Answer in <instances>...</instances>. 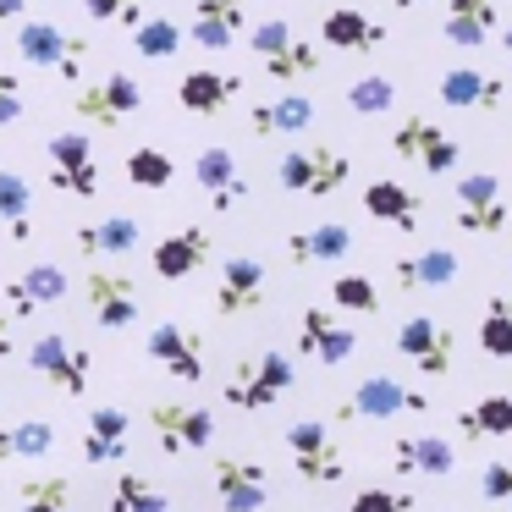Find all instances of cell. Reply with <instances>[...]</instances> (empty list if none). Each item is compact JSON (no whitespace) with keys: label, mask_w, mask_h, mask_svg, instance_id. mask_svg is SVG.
<instances>
[{"label":"cell","mask_w":512,"mask_h":512,"mask_svg":"<svg viewBox=\"0 0 512 512\" xmlns=\"http://www.w3.org/2000/svg\"><path fill=\"white\" fill-rule=\"evenodd\" d=\"M276 182L292 199H331V193H342L353 182V155L325 144V138H309V144H292L276 160Z\"/></svg>","instance_id":"6da1fadb"},{"label":"cell","mask_w":512,"mask_h":512,"mask_svg":"<svg viewBox=\"0 0 512 512\" xmlns=\"http://www.w3.org/2000/svg\"><path fill=\"white\" fill-rule=\"evenodd\" d=\"M292 380H298L292 358L276 353V347H265V353H248L232 364V375H226V386H221V402L237 413H265V408H276V397L292 391Z\"/></svg>","instance_id":"7a4b0ae2"},{"label":"cell","mask_w":512,"mask_h":512,"mask_svg":"<svg viewBox=\"0 0 512 512\" xmlns=\"http://www.w3.org/2000/svg\"><path fill=\"white\" fill-rule=\"evenodd\" d=\"M12 50L28 61V67L56 72L61 83H83V67H89V45H83L78 34H67L61 23H50V17H28V23L17 28Z\"/></svg>","instance_id":"3957f363"},{"label":"cell","mask_w":512,"mask_h":512,"mask_svg":"<svg viewBox=\"0 0 512 512\" xmlns=\"http://www.w3.org/2000/svg\"><path fill=\"white\" fill-rule=\"evenodd\" d=\"M435 397L419 386H402L391 375H364L342 402H336V419L358 424V419H402V413H430Z\"/></svg>","instance_id":"277c9868"},{"label":"cell","mask_w":512,"mask_h":512,"mask_svg":"<svg viewBox=\"0 0 512 512\" xmlns=\"http://www.w3.org/2000/svg\"><path fill=\"white\" fill-rule=\"evenodd\" d=\"M28 369H34L50 391H61V397H83L89 380H94V353H89V347H78L72 336L45 331V336L28 342Z\"/></svg>","instance_id":"5b68a950"},{"label":"cell","mask_w":512,"mask_h":512,"mask_svg":"<svg viewBox=\"0 0 512 512\" xmlns=\"http://www.w3.org/2000/svg\"><path fill=\"white\" fill-rule=\"evenodd\" d=\"M391 155L419 166L424 177H452L457 160H463V144H457L441 122H430V116H408V122H397V133H391Z\"/></svg>","instance_id":"8992f818"},{"label":"cell","mask_w":512,"mask_h":512,"mask_svg":"<svg viewBox=\"0 0 512 512\" xmlns=\"http://www.w3.org/2000/svg\"><path fill=\"white\" fill-rule=\"evenodd\" d=\"M452 215H457V232H468V237H496V232L512 226L507 193H501V182L490 177V171H468V177H457Z\"/></svg>","instance_id":"52a82bcc"},{"label":"cell","mask_w":512,"mask_h":512,"mask_svg":"<svg viewBox=\"0 0 512 512\" xmlns=\"http://www.w3.org/2000/svg\"><path fill=\"white\" fill-rule=\"evenodd\" d=\"M287 452H292V468H298L303 485H336V479H347V452L336 446V435L320 419H292Z\"/></svg>","instance_id":"ba28073f"},{"label":"cell","mask_w":512,"mask_h":512,"mask_svg":"<svg viewBox=\"0 0 512 512\" xmlns=\"http://www.w3.org/2000/svg\"><path fill=\"white\" fill-rule=\"evenodd\" d=\"M397 353L408 358L424 380H446L457 364V336H452V325H441L435 314H408V320L397 325Z\"/></svg>","instance_id":"9c48e42d"},{"label":"cell","mask_w":512,"mask_h":512,"mask_svg":"<svg viewBox=\"0 0 512 512\" xmlns=\"http://www.w3.org/2000/svg\"><path fill=\"white\" fill-rule=\"evenodd\" d=\"M45 155H50V188L56 193H67V199H100L105 171L94 160L89 133H56L45 144Z\"/></svg>","instance_id":"30bf717a"},{"label":"cell","mask_w":512,"mask_h":512,"mask_svg":"<svg viewBox=\"0 0 512 512\" xmlns=\"http://www.w3.org/2000/svg\"><path fill=\"white\" fill-rule=\"evenodd\" d=\"M72 111H78L83 122L122 127V122H133V116L144 111V83H138L133 72H105L100 83H78Z\"/></svg>","instance_id":"8fae6325"},{"label":"cell","mask_w":512,"mask_h":512,"mask_svg":"<svg viewBox=\"0 0 512 512\" xmlns=\"http://www.w3.org/2000/svg\"><path fill=\"white\" fill-rule=\"evenodd\" d=\"M83 303H89L100 331H127V325H138V309H144L138 281L127 270H100V265L83 276Z\"/></svg>","instance_id":"7c38bea8"},{"label":"cell","mask_w":512,"mask_h":512,"mask_svg":"<svg viewBox=\"0 0 512 512\" xmlns=\"http://www.w3.org/2000/svg\"><path fill=\"white\" fill-rule=\"evenodd\" d=\"M210 479L226 512H265L270 496H276V479L259 457H215Z\"/></svg>","instance_id":"4fadbf2b"},{"label":"cell","mask_w":512,"mask_h":512,"mask_svg":"<svg viewBox=\"0 0 512 512\" xmlns=\"http://www.w3.org/2000/svg\"><path fill=\"white\" fill-rule=\"evenodd\" d=\"M270 298V270L265 259L254 254H232L221 265V281H215V314L221 320H243V314H259Z\"/></svg>","instance_id":"5bb4252c"},{"label":"cell","mask_w":512,"mask_h":512,"mask_svg":"<svg viewBox=\"0 0 512 512\" xmlns=\"http://www.w3.org/2000/svg\"><path fill=\"white\" fill-rule=\"evenodd\" d=\"M144 358H149V364H160L171 380H182V386H199V380H204V336L188 331V325H177V320L149 325Z\"/></svg>","instance_id":"9a60e30c"},{"label":"cell","mask_w":512,"mask_h":512,"mask_svg":"<svg viewBox=\"0 0 512 512\" xmlns=\"http://www.w3.org/2000/svg\"><path fill=\"white\" fill-rule=\"evenodd\" d=\"M149 430H155V446L166 457H188L215 441V413L188 408V402H155L149 408Z\"/></svg>","instance_id":"2e32d148"},{"label":"cell","mask_w":512,"mask_h":512,"mask_svg":"<svg viewBox=\"0 0 512 512\" xmlns=\"http://www.w3.org/2000/svg\"><path fill=\"white\" fill-rule=\"evenodd\" d=\"M210 254H215L210 226H177V232H166L155 248H149V270H155L160 281H188V276H199V270L210 265Z\"/></svg>","instance_id":"e0dca14e"},{"label":"cell","mask_w":512,"mask_h":512,"mask_svg":"<svg viewBox=\"0 0 512 512\" xmlns=\"http://www.w3.org/2000/svg\"><path fill=\"white\" fill-rule=\"evenodd\" d=\"M193 182H199V193L210 199L215 215H232L237 204L248 199L243 166H237V155L226 144H204L199 155H193Z\"/></svg>","instance_id":"ac0fdd59"},{"label":"cell","mask_w":512,"mask_h":512,"mask_svg":"<svg viewBox=\"0 0 512 512\" xmlns=\"http://www.w3.org/2000/svg\"><path fill=\"white\" fill-rule=\"evenodd\" d=\"M298 353L314 358V364H325V369H336V364H347V358L358 353V331L342 325L331 309L309 303V309L298 314Z\"/></svg>","instance_id":"d6986e66"},{"label":"cell","mask_w":512,"mask_h":512,"mask_svg":"<svg viewBox=\"0 0 512 512\" xmlns=\"http://www.w3.org/2000/svg\"><path fill=\"white\" fill-rule=\"evenodd\" d=\"M6 309H12V320H34L39 309H56L61 298H67V270L50 265V259H39V265H28L23 276L6 281Z\"/></svg>","instance_id":"ffe728a7"},{"label":"cell","mask_w":512,"mask_h":512,"mask_svg":"<svg viewBox=\"0 0 512 512\" xmlns=\"http://www.w3.org/2000/svg\"><path fill=\"white\" fill-rule=\"evenodd\" d=\"M237 34H248V0H193L182 39H193L199 50H232Z\"/></svg>","instance_id":"44dd1931"},{"label":"cell","mask_w":512,"mask_h":512,"mask_svg":"<svg viewBox=\"0 0 512 512\" xmlns=\"http://www.w3.org/2000/svg\"><path fill=\"white\" fill-rule=\"evenodd\" d=\"M457 468V446L435 430H419V435H397L391 441V474H424V479H446Z\"/></svg>","instance_id":"7402d4cb"},{"label":"cell","mask_w":512,"mask_h":512,"mask_svg":"<svg viewBox=\"0 0 512 512\" xmlns=\"http://www.w3.org/2000/svg\"><path fill=\"white\" fill-rule=\"evenodd\" d=\"M314 122H320V105L309 94H270V100H259L248 111L254 138H303Z\"/></svg>","instance_id":"603a6c76"},{"label":"cell","mask_w":512,"mask_h":512,"mask_svg":"<svg viewBox=\"0 0 512 512\" xmlns=\"http://www.w3.org/2000/svg\"><path fill=\"white\" fill-rule=\"evenodd\" d=\"M127 441H133V419H127V408L105 402V408H94L89 424H83V463L89 468L127 463Z\"/></svg>","instance_id":"cb8c5ba5"},{"label":"cell","mask_w":512,"mask_h":512,"mask_svg":"<svg viewBox=\"0 0 512 512\" xmlns=\"http://www.w3.org/2000/svg\"><path fill=\"white\" fill-rule=\"evenodd\" d=\"M353 254V226L342 221H320V226H298L287 232V265L314 270V265H336V259Z\"/></svg>","instance_id":"d4e9b609"},{"label":"cell","mask_w":512,"mask_h":512,"mask_svg":"<svg viewBox=\"0 0 512 512\" xmlns=\"http://www.w3.org/2000/svg\"><path fill=\"white\" fill-rule=\"evenodd\" d=\"M237 94H243V78H237V72L193 67V72H182V78H177V105L188 116H221Z\"/></svg>","instance_id":"484cf974"},{"label":"cell","mask_w":512,"mask_h":512,"mask_svg":"<svg viewBox=\"0 0 512 512\" xmlns=\"http://www.w3.org/2000/svg\"><path fill=\"white\" fill-rule=\"evenodd\" d=\"M457 276H463V265H457L452 248H419V254L391 259V281H397L402 292H441V287H452Z\"/></svg>","instance_id":"4316f807"},{"label":"cell","mask_w":512,"mask_h":512,"mask_svg":"<svg viewBox=\"0 0 512 512\" xmlns=\"http://www.w3.org/2000/svg\"><path fill=\"white\" fill-rule=\"evenodd\" d=\"M501 28V6L496 0H452L441 17V39L457 50H485Z\"/></svg>","instance_id":"83f0119b"},{"label":"cell","mask_w":512,"mask_h":512,"mask_svg":"<svg viewBox=\"0 0 512 512\" xmlns=\"http://www.w3.org/2000/svg\"><path fill=\"white\" fill-rule=\"evenodd\" d=\"M320 39H325L331 50H353V56H369V50L386 45V23H375L364 6H331V12L320 17Z\"/></svg>","instance_id":"f1b7e54d"},{"label":"cell","mask_w":512,"mask_h":512,"mask_svg":"<svg viewBox=\"0 0 512 512\" xmlns=\"http://www.w3.org/2000/svg\"><path fill=\"white\" fill-rule=\"evenodd\" d=\"M501 94H507V83L479 67H446L441 83H435V100L452 105V111H496Z\"/></svg>","instance_id":"f546056e"},{"label":"cell","mask_w":512,"mask_h":512,"mask_svg":"<svg viewBox=\"0 0 512 512\" xmlns=\"http://www.w3.org/2000/svg\"><path fill=\"white\" fill-rule=\"evenodd\" d=\"M72 243L89 259H127V254L144 248V226H138L133 215H105V221H83L78 232H72Z\"/></svg>","instance_id":"4dcf8cb0"},{"label":"cell","mask_w":512,"mask_h":512,"mask_svg":"<svg viewBox=\"0 0 512 512\" xmlns=\"http://www.w3.org/2000/svg\"><path fill=\"white\" fill-rule=\"evenodd\" d=\"M364 210L380 226H397V232H419V221H424V199L408 193V182H391V177H375L364 188Z\"/></svg>","instance_id":"1f68e13d"},{"label":"cell","mask_w":512,"mask_h":512,"mask_svg":"<svg viewBox=\"0 0 512 512\" xmlns=\"http://www.w3.org/2000/svg\"><path fill=\"white\" fill-rule=\"evenodd\" d=\"M457 441L463 446H479V441H507L512 435V397L507 391H490V397H479L474 408L457 413Z\"/></svg>","instance_id":"d6a6232c"},{"label":"cell","mask_w":512,"mask_h":512,"mask_svg":"<svg viewBox=\"0 0 512 512\" xmlns=\"http://www.w3.org/2000/svg\"><path fill=\"white\" fill-rule=\"evenodd\" d=\"M50 452H56V424L50 419L0 424V463H45Z\"/></svg>","instance_id":"836d02e7"},{"label":"cell","mask_w":512,"mask_h":512,"mask_svg":"<svg viewBox=\"0 0 512 512\" xmlns=\"http://www.w3.org/2000/svg\"><path fill=\"white\" fill-rule=\"evenodd\" d=\"M259 67H265L270 83H287V89H298V83H309L314 72H320V45H314V39H298V34H292L281 50L259 56Z\"/></svg>","instance_id":"e575fe53"},{"label":"cell","mask_w":512,"mask_h":512,"mask_svg":"<svg viewBox=\"0 0 512 512\" xmlns=\"http://www.w3.org/2000/svg\"><path fill=\"white\" fill-rule=\"evenodd\" d=\"M0 226L12 232V243L34 237V188H28L23 171L0 166Z\"/></svg>","instance_id":"d590c367"},{"label":"cell","mask_w":512,"mask_h":512,"mask_svg":"<svg viewBox=\"0 0 512 512\" xmlns=\"http://www.w3.org/2000/svg\"><path fill=\"white\" fill-rule=\"evenodd\" d=\"M105 507L111 512H171V501L155 479H144L138 468H122V474L111 479V501H105Z\"/></svg>","instance_id":"8d00e7d4"},{"label":"cell","mask_w":512,"mask_h":512,"mask_svg":"<svg viewBox=\"0 0 512 512\" xmlns=\"http://www.w3.org/2000/svg\"><path fill=\"white\" fill-rule=\"evenodd\" d=\"M127 34H133V50L149 61H171L182 50V23L171 12H144V23H133Z\"/></svg>","instance_id":"74e56055"},{"label":"cell","mask_w":512,"mask_h":512,"mask_svg":"<svg viewBox=\"0 0 512 512\" xmlns=\"http://www.w3.org/2000/svg\"><path fill=\"white\" fill-rule=\"evenodd\" d=\"M479 353L485 358H512V292H490L479 314Z\"/></svg>","instance_id":"f35d334b"},{"label":"cell","mask_w":512,"mask_h":512,"mask_svg":"<svg viewBox=\"0 0 512 512\" xmlns=\"http://www.w3.org/2000/svg\"><path fill=\"white\" fill-rule=\"evenodd\" d=\"M127 182L144 188V193H160V188L177 182V160H171L166 149H155V144H138L133 155H127Z\"/></svg>","instance_id":"ab89813d"},{"label":"cell","mask_w":512,"mask_h":512,"mask_svg":"<svg viewBox=\"0 0 512 512\" xmlns=\"http://www.w3.org/2000/svg\"><path fill=\"white\" fill-rule=\"evenodd\" d=\"M72 507V479L67 474H34L17 490V512H67Z\"/></svg>","instance_id":"60d3db41"},{"label":"cell","mask_w":512,"mask_h":512,"mask_svg":"<svg viewBox=\"0 0 512 512\" xmlns=\"http://www.w3.org/2000/svg\"><path fill=\"white\" fill-rule=\"evenodd\" d=\"M391 105H397V83L386 72H369V78L347 83V111L353 116H386Z\"/></svg>","instance_id":"b9f144b4"},{"label":"cell","mask_w":512,"mask_h":512,"mask_svg":"<svg viewBox=\"0 0 512 512\" xmlns=\"http://www.w3.org/2000/svg\"><path fill=\"white\" fill-rule=\"evenodd\" d=\"M331 303L342 314H380V287L369 276H358V270H347V276L331 281Z\"/></svg>","instance_id":"7bdbcfd3"},{"label":"cell","mask_w":512,"mask_h":512,"mask_svg":"<svg viewBox=\"0 0 512 512\" xmlns=\"http://www.w3.org/2000/svg\"><path fill=\"white\" fill-rule=\"evenodd\" d=\"M347 512H419L413 490H397V485H358Z\"/></svg>","instance_id":"ee69618b"},{"label":"cell","mask_w":512,"mask_h":512,"mask_svg":"<svg viewBox=\"0 0 512 512\" xmlns=\"http://www.w3.org/2000/svg\"><path fill=\"white\" fill-rule=\"evenodd\" d=\"M479 496L490 507H512V457H496V463L479 468Z\"/></svg>","instance_id":"f6af8a7d"},{"label":"cell","mask_w":512,"mask_h":512,"mask_svg":"<svg viewBox=\"0 0 512 512\" xmlns=\"http://www.w3.org/2000/svg\"><path fill=\"white\" fill-rule=\"evenodd\" d=\"M144 6L149 0H83V12H89L94 23H122V28L144 23Z\"/></svg>","instance_id":"bcb514c9"},{"label":"cell","mask_w":512,"mask_h":512,"mask_svg":"<svg viewBox=\"0 0 512 512\" xmlns=\"http://www.w3.org/2000/svg\"><path fill=\"white\" fill-rule=\"evenodd\" d=\"M287 39H292V23H287V17H270V23L248 28V50H254V56H270V50H281Z\"/></svg>","instance_id":"7dc6e473"},{"label":"cell","mask_w":512,"mask_h":512,"mask_svg":"<svg viewBox=\"0 0 512 512\" xmlns=\"http://www.w3.org/2000/svg\"><path fill=\"white\" fill-rule=\"evenodd\" d=\"M12 122H23V83L0 67V127H12Z\"/></svg>","instance_id":"c3c4849f"},{"label":"cell","mask_w":512,"mask_h":512,"mask_svg":"<svg viewBox=\"0 0 512 512\" xmlns=\"http://www.w3.org/2000/svg\"><path fill=\"white\" fill-rule=\"evenodd\" d=\"M28 12V0H0V28L12 23V17H23Z\"/></svg>","instance_id":"681fc988"},{"label":"cell","mask_w":512,"mask_h":512,"mask_svg":"<svg viewBox=\"0 0 512 512\" xmlns=\"http://www.w3.org/2000/svg\"><path fill=\"white\" fill-rule=\"evenodd\" d=\"M6 358H12V320L0 314V364H6Z\"/></svg>","instance_id":"f907efd6"},{"label":"cell","mask_w":512,"mask_h":512,"mask_svg":"<svg viewBox=\"0 0 512 512\" xmlns=\"http://www.w3.org/2000/svg\"><path fill=\"white\" fill-rule=\"evenodd\" d=\"M501 50L512 56V23H501Z\"/></svg>","instance_id":"816d5d0a"},{"label":"cell","mask_w":512,"mask_h":512,"mask_svg":"<svg viewBox=\"0 0 512 512\" xmlns=\"http://www.w3.org/2000/svg\"><path fill=\"white\" fill-rule=\"evenodd\" d=\"M391 6H397V12H413V6H424V0H391Z\"/></svg>","instance_id":"f5cc1de1"},{"label":"cell","mask_w":512,"mask_h":512,"mask_svg":"<svg viewBox=\"0 0 512 512\" xmlns=\"http://www.w3.org/2000/svg\"><path fill=\"white\" fill-rule=\"evenodd\" d=\"M507 512H512V507H507Z\"/></svg>","instance_id":"db71d44e"}]
</instances>
